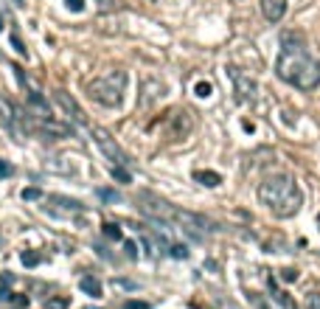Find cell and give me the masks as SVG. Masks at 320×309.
Wrapping results in <instances>:
<instances>
[{
	"instance_id": "1",
	"label": "cell",
	"mask_w": 320,
	"mask_h": 309,
	"mask_svg": "<svg viewBox=\"0 0 320 309\" xmlns=\"http://www.w3.org/2000/svg\"><path fill=\"white\" fill-rule=\"evenodd\" d=\"M275 73L281 82L298 87V90H306V93L320 87V62L306 48L292 45L289 40H284V48L278 54Z\"/></svg>"
},
{
	"instance_id": "2",
	"label": "cell",
	"mask_w": 320,
	"mask_h": 309,
	"mask_svg": "<svg viewBox=\"0 0 320 309\" xmlns=\"http://www.w3.org/2000/svg\"><path fill=\"white\" fill-rule=\"evenodd\" d=\"M135 205L141 214H146L155 222L177 225V228L188 230V233H197V236H202L205 230H213V222H208L205 216L191 214V211H185V208H177V205H171V202L160 200L157 194H149V191H141L135 197Z\"/></svg>"
},
{
	"instance_id": "3",
	"label": "cell",
	"mask_w": 320,
	"mask_h": 309,
	"mask_svg": "<svg viewBox=\"0 0 320 309\" xmlns=\"http://www.w3.org/2000/svg\"><path fill=\"white\" fill-rule=\"evenodd\" d=\"M258 200L278 219L295 216L300 211V205H303V194H300L295 177H289V174H272V177H267L258 186Z\"/></svg>"
},
{
	"instance_id": "4",
	"label": "cell",
	"mask_w": 320,
	"mask_h": 309,
	"mask_svg": "<svg viewBox=\"0 0 320 309\" xmlns=\"http://www.w3.org/2000/svg\"><path fill=\"white\" fill-rule=\"evenodd\" d=\"M87 93H90L93 101H99L104 107H118L124 101V93H127V73L124 71L104 73V76H99L87 85Z\"/></svg>"
},
{
	"instance_id": "5",
	"label": "cell",
	"mask_w": 320,
	"mask_h": 309,
	"mask_svg": "<svg viewBox=\"0 0 320 309\" xmlns=\"http://www.w3.org/2000/svg\"><path fill=\"white\" fill-rule=\"evenodd\" d=\"M90 132H93V141L99 144V149L104 152V158H107V160H113V166H129V163H132V160L127 158V152H124L121 146L115 144V138L110 135L104 127H93Z\"/></svg>"
},
{
	"instance_id": "6",
	"label": "cell",
	"mask_w": 320,
	"mask_h": 309,
	"mask_svg": "<svg viewBox=\"0 0 320 309\" xmlns=\"http://www.w3.org/2000/svg\"><path fill=\"white\" fill-rule=\"evenodd\" d=\"M45 211L54 216H62V219H76L85 211V205L76 200H68V197H48L45 200Z\"/></svg>"
},
{
	"instance_id": "7",
	"label": "cell",
	"mask_w": 320,
	"mask_h": 309,
	"mask_svg": "<svg viewBox=\"0 0 320 309\" xmlns=\"http://www.w3.org/2000/svg\"><path fill=\"white\" fill-rule=\"evenodd\" d=\"M54 99H57V104L65 110V113L71 115V121H73V124H79V127H85V124H87L85 110L76 104V99H73V96H68L65 90H54Z\"/></svg>"
},
{
	"instance_id": "8",
	"label": "cell",
	"mask_w": 320,
	"mask_h": 309,
	"mask_svg": "<svg viewBox=\"0 0 320 309\" xmlns=\"http://www.w3.org/2000/svg\"><path fill=\"white\" fill-rule=\"evenodd\" d=\"M230 76H233V85H236V93H239V101H256V82L250 79V76H244L242 71H230Z\"/></svg>"
},
{
	"instance_id": "9",
	"label": "cell",
	"mask_w": 320,
	"mask_h": 309,
	"mask_svg": "<svg viewBox=\"0 0 320 309\" xmlns=\"http://www.w3.org/2000/svg\"><path fill=\"white\" fill-rule=\"evenodd\" d=\"M286 3L289 0H261V15L270 23H281L286 15Z\"/></svg>"
},
{
	"instance_id": "10",
	"label": "cell",
	"mask_w": 320,
	"mask_h": 309,
	"mask_svg": "<svg viewBox=\"0 0 320 309\" xmlns=\"http://www.w3.org/2000/svg\"><path fill=\"white\" fill-rule=\"evenodd\" d=\"M79 287H82V292L93 295V298H101V281L93 278V275H85V278L79 281Z\"/></svg>"
},
{
	"instance_id": "11",
	"label": "cell",
	"mask_w": 320,
	"mask_h": 309,
	"mask_svg": "<svg viewBox=\"0 0 320 309\" xmlns=\"http://www.w3.org/2000/svg\"><path fill=\"white\" fill-rule=\"evenodd\" d=\"M194 180H197L199 186H208V188H216L222 183V177L216 172H194Z\"/></svg>"
},
{
	"instance_id": "12",
	"label": "cell",
	"mask_w": 320,
	"mask_h": 309,
	"mask_svg": "<svg viewBox=\"0 0 320 309\" xmlns=\"http://www.w3.org/2000/svg\"><path fill=\"white\" fill-rule=\"evenodd\" d=\"M270 292H272V298H275V301L281 303L284 309H298V306H295V301H292L289 295H286V292H281V289H275L272 284H270Z\"/></svg>"
},
{
	"instance_id": "13",
	"label": "cell",
	"mask_w": 320,
	"mask_h": 309,
	"mask_svg": "<svg viewBox=\"0 0 320 309\" xmlns=\"http://www.w3.org/2000/svg\"><path fill=\"white\" fill-rule=\"evenodd\" d=\"M71 306V301L65 298V295H57V298H48L45 301V309H68Z\"/></svg>"
},
{
	"instance_id": "14",
	"label": "cell",
	"mask_w": 320,
	"mask_h": 309,
	"mask_svg": "<svg viewBox=\"0 0 320 309\" xmlns=\"http://www.w3.org/2000/svg\"><path fill=\"white\" fill-rule=\"evenodd\" d=\"M113 177L118 180V183H132V177H129L127 166H113Z\"/></svg>"
},
{
	"instance_id": "15",
	"label": "cell",
	"mask_w": 320,
	"mask_h": 309,
	"mask_svg": "<svg viewBox=\"0 0 320 309\" xmlns=\"http://www.w3.org/2000/svg\"><path fill=\"white\" fill-rule=\"evenodd\" d=\"M169 253L174 259H188V247L185 244H169Z\"/></svg>"
},
{
	"instance_id": "16",
	"label": "cell",
	"mask_w": 320,
	"mask_h": 309,
	"mask_svg": "<svg viewBox=\"0 0 320 309\" xmlns=\"http://www.w3.org/2000/svg\"><path fill=\"white\" fill-rule=\"evenodd\" d=\"M303 309H320V292H309V295H306Z\"/></svg>"
},
{
	"instance_id": "17",
	"label": "cell",
	"mask_w": 320,
	"mask_h": 309,
	"mask_svg": "<svg viewBox=\"0 0 320 309\" xmlns=\"http://www.w3.org/2000/svg\"><path fill=\"white\" fill-rule=\"evenodd\" d=\"M9 287H12V275H0V298H12Z\"/></svg>"
},
{
	"instance_id": "18",
	"label": "cell",
	"mask_w": 320,
	"mask_h": 309,
	"mask_svg": "<svg viewBox=\"0 0 320 309\" xmlns=\"http://www.w3.org/2000/svg\"><path fill=\"white\" fill-rule=\"evenodd\" d=\"M20 259H23V264H26V267H37V264H40V256H37V253H31V250H26Z\"/></svg>"
},
{
	"instance_id": "19",
	"label": "cell",
	"mask_w": 320,
	"mask_h": 309,
	"mask_svg": "<svg viewBox=\"0 0 320 309\" xmlns=\"http://www.w3.org/2000/svg\"><path fill=\"white\" fill-rule=\"evenodd\" d=\"M99 197H101V200H107V202H118V200H121V194H118V191H110V188H101Z\"/></svg>"
},
{
	"instance_id": "20",
	"label": "cell",
	"mask_w": 320,
	"mask_h": 309,
	"mask_svg": "<svg viewBox=\"0 0 320 309\" xmlns=\"http://www.w3.org/2000/svg\"><path fill=\"white\" fill-rule=\"evenodd\" d=\"M104 233H107L110 239H121V228H118L115 222H107V225H104Z\"/></svg>"
},
{
	"instance_id": "21",
	"label": "cell",
	"mask_w": 320,
	"mask_h": 309,
	"mask_svg": "<svg viewBox=\"0 0 320 309\" xmlns=\"http://www.w3.org/2000/svg\"><path fill=\"white\" fill-rule=\"evenodd\" d=\"M211 90H213V87L208 85V82H199V85H197V96H199V99H208V96H211Z\"/></svg>"
},
{
	"instance_id": "22",
	"label": "cell",
	"mask_w": 320,
	"mask_h": 309,
	"mask_svg": "<svg viewBox=\"0 0 320 309\" xmlns=\"http://www.w3.org/2000/svg\"><path fill=\"white\" fill-rule=\"evenodd\" d=\"M40 197H43L40 188H23V200H40Z\"/></svg>"
},
{
	"instance_id": "23",
	"label": "cell",
	"mask_w": 320,
	"mask_h": 309,
	"mask_svg": "<svg viewBox=\"0 0 320 309\" xmlns=\"http://www.w3.org/2000/svg\"><path fill=\"white\" fill-rule=\"evenodd\" d=\"M124 309H152L146 301H127L124 303Z\"/></svg>"
},
{
	"instance_id": "24",
	"label": "cell",
	"mask_w": 320,
	"mask_h": 309,
	"mask_svg": "<svg viewBox=\"0 0 320 309\" xmlns=\"http://www.w3.org/2000/svg\"><path fill=\"white\" fill-rule=\"evenodd\" d=\"M281 278H284V281H295V278H298V270L286 267V270H281Z\"/></svg>"
},
{
	"instance_id": "25",
	"label": "cell",
	"mask_w": 320,
	"mask_h": 309,
	"mask_svg": "<svg viewBox=\"0 0 320 309\" xmlns=\"http://www.w3.org/2000/svg\"><path fill=\"white\" fill-rule=\"evenodd\" d=\"M65 3H68L71 12H82V9H85V0H65Z\"/></svg>"
},
{
	"instance_id": "26",
	"label": "cell",
	"mask_w": 320,
	"mask_h": 309,
	"mask_svg": "<svg viewBox=\"0 0 320 309\" xmlns=\"http://www.w3.org/2000/svg\"><path fill=\"white\" fill-rule=\"evenodd\" d=\"M124 250H127L129 259H135V256H138V244L135 242H127V244H124Z\"/></svg>"
},
{
	"instance_id": "27",
	"label": "cell",
	"mask_w": 320,
	"mask_h": 309,
	"mask_svg": "<svg viewBox=\"0 0 320 309\" xmlns=\"http://www.w3.org/2000/svg\"><path fill=\"white\" fill-rule=\"evenodd\" d=\"M12 45L17 48V54H26V45L20 43V37H17V34H12Z\"/></svg>"
},
{
	"instance_id": "28",
	"label": "cell",
	"mask_w": 320,
	"mask_h": 309,
	"mask_svg": "<svg viewBox=\"0 0 320 309\" xmlns=\"http://www.w3.org/2000/svg\"><path fill=\"white\" fill-rule=\"evenodd\" d=\"M15 303H17L20 309H26V306H29V298H26V295H17V298H15Z\"/></svg>"
},
{
	"instance_id": "29",
	"label": "cell",
	"mask_w": 320,
	"mask_h": 309,
	"mask_svg": "<svg viewBox=\"0 0 320 309\" xmlns=\"http://www.w3.org/2000/svg\"><path fill=\"white\" fill-rule=\"evenodd\" d=\"M6 174H12V166H9V163H3V160H0V177H6Z\"/></svg>"
},
{
	"instance_id": "30",
	"label": "cell",
	"mask_w": 320,
	"mask_h": 309,
	"mask_svg": "<svg viewBox=\"0 0 320 309\" xmlns=\"http://www.w3.org/2000/svg\"><path fill=\"white\" fill-rule=\"evenodd\" d=\"M0 29H3V15H0Z\"/></svg>"
},
{
	"instance_id": "31",
	"label": "cell",
	"mask_w": 320,
	"mask_h": 309,
	"mask_svg": "<svg viewBox=\"0 0 320 309\" xmlns=\"http://www.w3.org/2000/svg\"><path fill=\"white\" fill-rule=\"evenodd\" d=\"M15 3H17V6H23V0H15Z\"/></svg>"
},
{
	"instance_id": "32",
	"label": "cell",
	"mask_w": 320,
	"mask_h": 309,
	"mask_svg": "<svg viewBox=\"0 0 320 309\" xmlns=\"http://www.w3.org/2000/svg\"><path fill=\"white\" fill-rule=\"evenodd\" d=\"M317 225H320V216H317Z\"/></svg>"
}]
</instances>
